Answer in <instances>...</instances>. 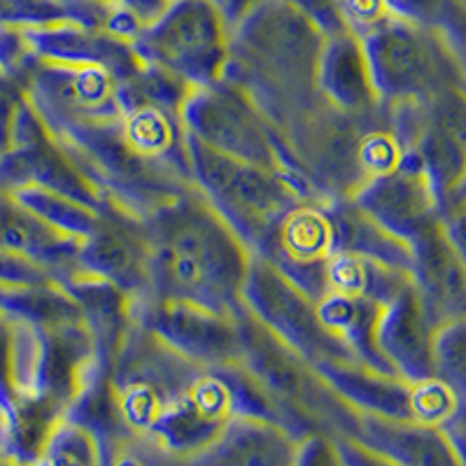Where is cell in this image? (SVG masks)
I'll use <instances>...</instances> for the list:
<instances>
[{"instance_id":"26","label":"cell","mask_w":466,"mask_h":466,"mask_svg":"<svg viewBox=\"0 0 466 466\" xmlns=\"http://www.w3.org/2000/svg\"><path fill=\"white\" fill-rule=\"evenodd\" d=\"M0 466H28V460L15 452H0Z\"/></svg>"},{"instance_id":"10","label":"cell","mask_w":466,"mask_h":466,"mask_svg":"<svg viewBox=\"0 0 466 466\" xmlns=\"http://www.w3.org/2000/svg\"><path fill=\"white\" fill-rule=\"evenodd\" d=\"M301 445L303 439L276 420L236 415L182 466H299Z\"/></svg>"},{"instance_id":"22","label":"cell","mask_w":466,"mask_h":466,"mask_svg":"<svg viewBox=\"0 0 466 466\" xmlns=\"http://www.w3.org/2000/svg\"><path fill=\"white\" fill-rule=\"evenodd\" d=\"M299 466H345L329 436H310L303 441Z\"/></svg>"},{"instance_id":"21","label":"cell","mask_w":466,"mask_h":466,"mask_svg":"<svg viewBox=\"0 0 466 466\" xmlns=\"http://www.w3.org/2000/svg\"><path fill=\"white\" fill-rule=\"evenodd\" d=\"M443 0H385L387 12L397 19L434 26Z\"/></svg>"},{"instance_id":"24","label":"cell","mask_w":466,"mask_h":466,"mask_svg":"<svg viewBox=\"0 0 466 466\" xmlns=\"http://www.w3.org/2000/svg\"><path fill=\"white\" fill-rule=\"evenodd\" d=\"M12 434H15L12 408L0 401V452H12Z\"/></svg>"},{"instance_id":"28","label":"cell","mask_w":466,"mask_h":466,"mask_svg":"<svg viewBox=\"0 0 466 466\" xmlns=\"http://www.w3.org/2000/svg\"><path fill=\"white\" fill-rule=\"evenodd\" d=\"M3 194H5V191H3V187H0V197H3Z\"/></svg>"},{"instance_id":"14","label":"cell","mask_w":466,"mask_h":466,"mask_svg":"<svg viewBox=\"0 0 466 466\" xmlns=\"http://www.w3.org/2000/svg\"><path fill=\"white\" fill-rule=\"evenodd\" d=\"M106 464V441L89 424L61 413L37 451L28 457V466H103Z\"/></svg>"},{"instance_id":"18","label":"cell","mask_w":466,"mask_h":466,"mask_svg":"<svg viewBox=\"0 0 466 466\" xmlns=\"http://www.w3.org/2000/svg\"><path fill=\"white\" fill-rule=\"evenodd\" d=\"M434 26L451 49L466 89V0H443Z\"/></svg>"},{"instance_id":"9","label":"cell","mask_w":466,"mask_h":466,"mask_svg":"<svg viewBox=\"0 0 466 466\" xmlns=\"http://www.w3.org/2000/svg\"><path fill=\"white\" fill-rule=\"evenodd\" d=\"M436 331L439 329L424 310L422 299L410 280L392 301L382 306L376 331L378 350L403 380L420 382L436 378Z\"/></svg>"},{"instance_id":"19","label":"cell","mask_w":466,"mask_h":466,"mask_svg":"<svg viewBox=\"0 0 466 466\" xmlns=\"http://www.w3.org/2000/svg\"><path fill=\"white\" fill-rule=\"evenodd\" d=\"M439 224L443 228L448 243L466 261V201L457 197L455 191H451V194H445L441 198Z\"/></svg>"},{"instance_id":"6","label":"cell","mask_w":466,"mask_h":466,"mask_svg":"<svg viewBox=\"0 0 466 466\" xmlns=\"http://www.w3.org/2000/svg\"><path fill=\"white\" fill-rule=\"evenodd\" d=\"M236 415H243L236 376L201 373L161 415L149 436L175 457L187 460L206 448Z\"/></svg>"},{"instance_id":"17","label":"cell","mask_w":466,"mask_h":466,"mask_svg":"<svg viewBox=\"0 0 466 466\" xmlns=\"http://www.w3.org/2000/svg\"><path fill=\"white\" fill-rule=\"evenodd\" d=\"M173 0H106L110 19H107V31L116 35L136 40L143 28L157 22Z\"/></svg>"},{"instance_id":"15","label":"cell","mask_w":466,"mask_h":466,"mask_svg":"<svg viewBox=\"0 0 466 466\" xmlns=\"http://www.w3.org/2000/svg\"><path fill=\"white\" fill-rule=\"evenodd\" d=\"M436 378L451 387L466 406V319L443 324L434 343Z\"/></svg>"},{"instance_id":"2","label":"cell","mask_w":466,"mask_h":466,"mask_svg":"<svg viewBox=\"0 0 466 466\" xmlns=\"http://www.w3.org/2000/svg\"><path fill=\"white\" fill-rule=\"evenodd\" d=\"M327 40L289 0H259L231 24L224 73L245 80H318Z\"/></svg>"},{"instance_id":"5","label":"cell","mask_w":466,"mask_h":466,"mask_svg":"<svg viewBox=\"0 0 466 466\" xmlns=\"http://www.w3.org/2000/svg\"><path fill=\"white\" fill-rule=\"evenodd\" d=\"M231 24L215 0H173L168 10L136 35L133 47L175 77L212 80L224 73Z\"/></svg>"},{"instance_id":"3","label":"cell","mask_w":466,"mask_h":466,"mask_svg":"<svg viewBox=\"0 0 466 466\" xmlns=\"http://www.w3.org/2000/svg\"><path fill=\"white\" fill-rule=\"evenodd\" d=\"M382 107L420 106L464 89L455 58L436 26L390 16L360 37Z\"/></svg>"},{"instance_id":"1","label":"cell","mask_w":466,"mask_h":466,"mask_svg":"<svg viewBox=\"0 0 466 466\" xmlns=\"http://www.w3.org/2000/svg\"><path fill=\"white\" fill-rule=\"evenodd\" d=\"M152 278L170 297L227 310L248 280L249 264L236 231L201 201H180L159 210L149 227Z\"/></svg>"},{"instance_id":"11","label":"cell","mask_w":466,"mask_h":466,"mask_svg":"<svg viewBox=\"0 0 466 466\" xmlns=\"http://www.w3.org/2000/svg\"><path fill=\"white\" fill-rule=\"evenodd\" d=\"M410 280L436 329L466 319V261L448 243L441 224L410 243Z\"/></svg>"},{"instance_id":"8","label":"cell","mask_w":466,"mask_h":466,"mask_svg":"<svg viewBox=\"0 0 466 466\" xmlns=\"http://www.w3.org/2000/svg\"><path fill=\"white\" fill-rule=\"evenodd\" d=\"M185 115L191 136L210 147L252 164L276 166V149L248 103L227 89H208L187 101Z\"/></svg>"},{"instance_id":"4","label":"cell","mask_w":466,"mask_h":466,"mask_svg":"<svg viewBox=\"0 0 466 466\" xmlns=\"http://www.w3.org/2000/svg\"><path fill=\"white\" fill-rule=\"evenodd\" d=\"M189 164L212 203L248 238L261 240L294 206V191L268 166L252 164L191 136Z\"/></svg>"},{"instance_id":"23","label":"cell","mask_w":466,"mask_h":466,"mask_svg":"<svg viewBox=\"0 0 466 466\" xmlns=\"http://www.w3.org/2000/svg\"><path fill=\"white\" fill-rule=\"evenodd\" d=\"M448 439H451L452 448H455L460 464L466 466V406L460 408V413L443 427Z\"/></svg>"},{"instance_id":"13","label":"cell","mask_w":466,"mask_h":466,"mask_svg":"<svg viewBox=\"0 0 466 466\" xmlns=\"http://www.w3.org/2000/svg\"><path fill=\"white\" fill-rule=\"evenodd\" d=\"M82 259L96 273L122 287L145 285L152 278L149 233L127 218H98L86 233Z\"/></svg>"},{"instance_id":"27","label":"cell","mask_w":466,"mask_h":466,"mask_svg":"<svg viewBox=\"0 0 466 466\" xmlns=\"http://www.w3.org/2000/svg\"><path fill=\"white\" fill-rule=\"evenodd\" d=\"M452 191H455L457 197H460V198H464V201H466V177H464V180H461L460 185H457L455 189H452Z\"/></svg>"},{"instance_id":"20","label":"cell","mask_w":466,"mask_h":466,"mask_svg":"<svg viewBox=\"0 0 466 466\" xmlns=\"http://www.w3.org/2000/svg\"><path fill=\"white\" fill-rule=\"evenodd\" d=\"M331 441H334L336 452H339L345 466H399L397 461H392L387 455L378 452L376 448L366 445L364 441L355 439V436L340 434L334 436Z\"/></svg>"},{"instance_id":"12","label":"cell","mask_w":466,"mask_h":466,"mask_svg":"<svg viewBox=\"0 0 466 466\" xmlns=\"http://www.w3.org/2000/svg\"><path fill=\"white\" fill-rule=\"evenodd\" d=\"M350 436L364 441L399 466H461L443 427L418 420L360 413Z\"/></svg>"},{"instance_id":"7","label":"cell","mask_w":466,"mask_h":466,"mask_svg":"<svg viewBox=\"0 0 466 466\" xmlns=\"http://www.w3.org/2000/svg\"><path fill=\"white\" fill-rule=\"evenodd\" d=\"M357 206L408 245L439 224V194L408 154L397 168L361 187Z\"/></svg>"},{"instance_id":"25","label":"cell","mask_w":466,"mask_h":466,"mask_svg":"<svg viewBox=\"0 0 466 466\" xmlns=\"http://www.w3.org/2000/svg\"><path fill=\"white\" fill-rule=\"evenodd\" d=\"M215 3H218V7L222 10V15L227 16V22L233 24L236 19H240L245 12L252 10L259 0H215Z\"/></svg>"},{"instance_id":"16","label":"cell","mask_w":466,"mask_h":466,"mask_svg":"<svg viewBox=\"0 0 466 466\" xmlns=\"http://www.w3.org/2000/svg\"><path fill=\"white\" fill-rule=\"evenodd\" d=\"M103 441H106L103 466H182L180 457L166 451L149 434H112Z\"/></svg>"}]
</instances>
